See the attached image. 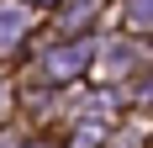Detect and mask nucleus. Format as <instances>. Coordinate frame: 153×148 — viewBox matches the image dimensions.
<instances>
[{
    "mask_svg": "<svg viewBox=\"0 0 153 148\" xmlns=\"http://www.w3.org/2000/svg\"><path fill=\"white\" fill-rule=\"evenodd\" d=\"M85 58H90V48H69V53H53V58H48V74H69V69H79Z\"/></svg>",
    "mask_w": 153,
    "mask_h": 148,
    "instance_id": "2",
    "label": "nucleus"
},
{
    "mask_svg": "<svg viewBox=\"0 0 153 148\" xmlns=\"http://www.w3.org/2000/svg\"><path fill=\"white\" fill-rule=\"evenodd\" d=\"M27 32V11L21 5H11V11H0V43H16Z\"/></svg>",
    "mask_w": 153,
    "mask_h": 148,
    "instance_id": "1",
    "label": "nucleus"
}]
</instances>
